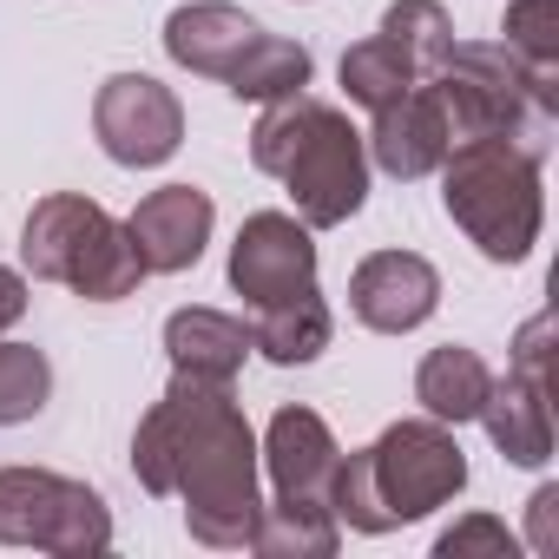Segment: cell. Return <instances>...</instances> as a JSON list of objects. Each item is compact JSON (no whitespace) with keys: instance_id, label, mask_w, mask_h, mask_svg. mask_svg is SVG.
<instances>
[{"instance_id":"1","label":"cell","mask_w":559,"mask_h":559,"mask_svg":"<svg viewBox=\"0 0 559 559\" xmlns=\"http://www.w3.org/2000/svg\"><path fill=\"white\" fill-rule=\"evenodd\" d=\"M132 467L152 493H185V526L204 546H250L257 533V461L230 382L178 376L171 395L139 421Z\"/></svg>"},{"instance_id":"2","label":"cell","mask_w":559,"mask_h":559,"mask_svg":"<svg viewBox=\"0 0 559 559\" xmlns=\"http://www.w3.org/2000/svg\"><path fill=\"white\" fill-rule=\"evenodd\" d=\"M250 158L284 178L290 198H297V217L330 230V224H349L369 198V158H362V139L356 126L310 99V93H290V99H270L257 132H250Z\"/></svg>"},{"instance_id":"3","label":"cell","mask_w":559,"mask_h":559,"mask_svg":"<svg viewBox=\"0 0 559 559\" xmlns=\"http://www.w3.org/2000/svg\"><path fill=\"white\" fill-rule=\"evenodd\" d=\"M467 487V461L448 435V421H395L376 448L336 461L330 474V507L362 526V533H389L402 520L435 513L441 500H454Z\"/></svg>"},{"instance_id":"4","label":"cell","mask_w":559,"mask_h":559,"mask_svg":"<svg viewBox=\"0 0 559 559\" xmlns=\"http://www.w3.org/2000/svg\"><path fill=\"white\" fill-rule=\"evenodd\" d=\"M448 139H513L520 152L546 158L552 139V112H559V86L546 67H526L507 40L500 47H448V60L428 73Z\"/></svg>"},{"instance_id":"5","label":"cell","mask_w":559,"mask_h":559,"mask_svg":"<svg viewBox=\"0 0 559 559\" xmlns=\"http://www.w3.org/2000/svg\"><path fill=\"white\" fill-rule=\"evenodd\" d=\"M441 204L493 263H520L539 237V158L513 139H467L441 158Z\"/></svg>"},{"instance_id":"6","label":"cell","mask_w":559,"mask_h":559,"mask_svg":"<svg viewBox=\"0 0 559 559\" xmlns=\"http://www.w3.org/2000/svg\"><path fill=\"white\" fill-rule=\"evenodd\" d=\"M21 257H27L34 276L67 284V290H80V297H93V304L132 297L139 276H145V263H139L126 224H112L93 198H73V191L34 204L27 237H21Z\"/></svg>"},{"instance_id":"7","label":"cell","mask_w":559,"mask_h":559,"mask_svg":"<svg viewBox=\"0 0 559 559\" xmlns=\"http://www.w3.org/2000/svg\"><path fill=\"white\" fill-rule=\"evenodd\" d=\"M0 539L14 546H47V552H99L112 539V520L93 487L60 480V474H0Z\"/></svg>"},{"instance_id":"8","label":"cell","mask_w":559,"mask_h":559,"mask_svg":"<svg viewBox=\"0 0 559 559\" xmlns=\"http://www.w3.org/2000/svg\"><path fill=\"white\" fill-rule=\"evenodd\" d=\"M546 343H552V317L539 310L520 336H513V369L507 382L487 389L480 421L493 435V448L520 467L552 461V408H546Z\"/></svg>"},{"instance_id":"9","label":"cell","mask_w":559,"mask_h":559,"mask_svg":"<svg viewBox=\"0 0 559 559\" xmlns=\"http://www.w3.org/2000/svg\"><path fill=\"white\" fill-rule=\"evenodd\" d=\"M230 284H237V297L257 304V310L317 290V243H310V224H297V217H284V211L243 217L237 250H230Z\"/></svg>"},{"instance_id":"10","label":"cell","mask_w":559,"mask_h":559,"mask_svg":"<svg viewBox=\"0 0 559 559\" xmlns=\"http://www.w3.org/2000/svg\"><path fill=\"white\" fill-rule=\"evenodd\" d=\"M93 126H99V145L112 165H165L185 139V112L178 99L145 80V73H119L99 86V106H93Z\"/></svg>"},{"instance_id":"11","label":"cell","mask_w":559,"mask_h":559,"mask_svg":"<svg viewBox=\"0 0 559 559\" xmlns=\"http://www.w3.org/2000/svg\"><path fill=\"white\" fill-rule=\"evenodd\" d=\"M435 304H441V276H435V263L415 257V250H376V257L349 276V310H356L369 330H382V336H402V330L428 323Z\"/></svg>"},{"instance_id":"12","label":"cell","mask_w":559,"mask_h":559,"mask_svg":"<svg viewBox=\"0 0 559 559\" xmlns=\"http://www.w3.org/2000/svg\"><path fill=\"white\" fill-rule=\"evenodd\" d=\"M126 237L145 263V276H171V270H191L204 257V237H211V198L191 191V185H165L152 191L132 217H126Z\"/></svg>"},{"instance_id":"13","label":"cell","mask_w":559,"mask_h":559,"mask_svg":"<svg viewBox=\"0 0 559 559\" xmlns=\"http://www.w3.org/2000/svg\"><path fill=\"white\" fill-rule=\"evenodd\" d=\"M369 152L389 178H421V171H441V158L454 152L448 139V119H441V99L428 80H415L395 106L376 112V132H369Z\"/></svg>"},{"instance_id":"14","label":"cell","mask_w":559,"mask_h":559,"mask_svg":"<svg viewBox=\"0 0 559 559\" xmlns=\"http://www.w3.org/2000/svg\"><path fill=\"white\" fill-rule=\"evenodd\" d=\"M336 441L323 428V415L310 408H284L270 421V480L276 500H323L330 507V474H336Z\"/></svg>"},{"instance_id":"15","label":"cell","mask_w":559,"mask_h":559,"mask_svg":"<svg viewBox=\"0 0 559 559\" xmlns=\"http://www.w3.org/2000/svg\"><path fill=\"white\" fill-rule=\"evenodd\" d=\"M257 34H263V27H257L243 8H224V0H198V8H178V14L165 21L171 60L191 67V73H211V80H224V73L243 60V47H250Z\"/></svg>"},{"instance_id":"16","label":"cell","mask_w":559,"mask_h":559,"mask_svg":"<svg viewBox=\"0 0 559 559\" xmlns=\"http://www.w3.org/2000/svg\"><path fill=\"white\" fill-rule=\"evenodd\" d=\"M165 349H171V369L178 376H198V382H230L250 356V330L217 317V310H178L165 323Z\"/></svg>"},{"instance_id":"17","label":"cell","mask_w":559,"mask_h":559,"mask_svg":"<svg viewBox=\"0 0 559 559\" xmlns=\"http://www.w3.org/2000/svg\"><path fill=\"white\" fill-rule=\"evenodd\" d=\"M487 389H493V369H487L474 349H461V343L435 349V356L421 362V376H415V402H421L435 421H474L480 402H487Z\"/></svg>"},{"instance_id":"18","label":"cell","mask_w":559,"mask_h":559,"mask_svg":"<svg viewBox=\"0 0 559 559\" xmlns=\"http://www.w3.org/2000/svg\"><path fill=\"white\" fill-rule=\"evenodd\" d=\"M250 349H263L270 362H284V369L317 362V356L330 349V310H323V297H317V290H304V297H290V304L257 310Z\"/></svg>"},{"instance_id":"19","label":"cell","mask_w":559,"mask_h":559,"mask_svg":"<svg viewBox=\"0 0 559 559\" xmlns=\"http://www.w3.org/2000/svg\"><path fill=\"white\" fill-rule=\"evenodd\" d=\"M224 86H230L237 99H257V106H270V99H290V93H304V86H310V53H304L297 40L257 34V40L243 47V60L224 73Z\"/></svg>"},{"instance_id":"20","label":"cell","mask_w":559,"mask_h":559,"mask_svg":"<svg viewBox=\"0 0 559 559\" xmlns=\"http://www.w3.org/2000/svg\"><path fill=\"white\" fill-rule=\"evenodd\" d=\"M415 80H421V73L408 67V53H402L389 34H376V40H362V47H349V53H343V86H349V99H356V106H369V112L395 106Z\"/></svg>"},{"instance_id":"21","label":"cell","mask_w":559,"mask_h":559,"mask_svg":"<svg viewBox=\"0 0 559 559\" xmlns=\"http://www.w3.org/2000/svg\"><path fill=\"white\" fill-rule=\"evenodd\" d=\"M382 34L408 53V67L428 80L441 60H448V47H454V27H448V14H441V0H395V8L382 14Z\"/></svg>"},{"instance_id":"22","label":"cell","mask_w":559,"mask_h":559,"mask_svg":"<svg viewBox=\"0 0 559 559\" xmlns=\"http://www.w3.org/2000/svg\"><path fill=\"white\" fill-rule=\"evenodd\" d=\"M53 395V369L34 343H0V428L34 421Z\"/></svg>"},{"instance_id":"23","label":"cell","mask_w":559,"mask_h":559,"mask_svg":"<svg viewBox=\"0 0 559 559\" xmlns=\"http://www.w3.org/2000/svg\"><path fill=\"white\" fill-rule=\"evenodd\" d=\"M250 546H263V552H290V546L297 552H330L336 526L323 520V500H276V513L257 520Z\"/></svg>"},{"instance_id":"24","label":"cell","mask_w":559,"mask_h":559,"mask_svg":"<svg viewBox=\"0 0 559 559\" xmlns=\"http://www.w3.org/2000/svg\"><path fill=\"white\" fill-rule=\"evenodd\" d=\"M507 47L526 60V67H546L559 73V0H507Z\"/></svg>"},{"instance_id":"25","label":"cell","mask_w":559,"mask_h":559,"mask_svg":"<svg viewBox=\"0 0 559 559\" xmlns=\"http://www.w3.org/2000/svg\"><path fill=\"white\" fill-rule=\"evenodd\" d=\"M441 559H461V552H513V539H507V526L500 520H467V526H454V533H441V546H435Z\"/></svg>"},{"instance_id":"26","label":"cell","mask_w":559,"mask_h":559,"mask_svg":"<svg viewBox=\"0 0 559 559\" xmlns=\"http://www.w3.org/2000/svg\"><path fill=\"white\" fill-rule=\"evenodd\" d=\"M21 317H27V284L14 270H0V330H14Z\"/></svg>"}]
</instances>
